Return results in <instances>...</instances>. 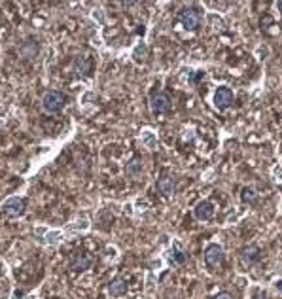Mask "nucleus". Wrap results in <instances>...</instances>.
Listing matches in <instances>:
<instances>
[{"label": "nucleus", "mask_w": 282, "mask_h": 299, "mask_svg": "<svg viewBox=\"0 0 282 299\" xmlns=\"http://www.w3.org/2000/svg\"><path fill=\"white\" fill-rule=\"evenodd\" d=\"M193 214H195V218L201 221H208L212 220V216H214V205H212L210 201H201L195 205V208H193Z\"/></svg>", "instance_id": "nucleus-9"}, {"label": "nucleus", "mask_w": 282, "mask_h": 299, "mask_svg": "<svg viewBox=\"0 0 282 299\" xmlns=\"http://www.w3.org/2000/svg\"><path fill=\"white\" fill-rule=\"evenodd\" d=\"M212 299H235V297H233V293H229V292H220V293H216Z\"/></svg>", "instance_id": "nucleus-16"}, {"label": "nucleus", "mask_w": 282, "mask_h": 299, "mask_svg": "<svg viewBox=\"0 0 282 299\" xmlns=\"http://www.w3.org/2000/svg\"><path fill=\"white\" fill-rule=\"evenodd\" d=\"M142 170H144V165H142V161L138 159V157H135V159H131V161L127 163V167H125V175L129 176V178H138V176L142 175Z\"/></svg>", "instance_id": "nucleus-13"}, {"label": "nucleus", "mask_w": 282, "mask_h": 299, "mask_svg": "<svg viewBox=\"0 0 282 299\" xmlns=\"http://www.w3.org/2000/svg\"><path fill=\"white\" fill-rule=\"evenodd\" d=\"M257 193L254 188H243V191H241V199H243L244 203H248V205H254V203H257Z\"/></svg>", "instance_id": "nucleus-14"}, {"label": "nucleus", "mask_w": 282, "mask_h": 299, "mask_svg": "<svg viewBox=\"0 0 282 299\" xmlns=\"http://www.w3.org/2000/svg\"><path fill=\"white\" fill-rule=\"evenodd\" d=\"M235 103V95L229 87H218L216 93H214V104L218 108H229L231 104Z\"/></svg>", "instance_id": "nucleus-7"}, {"label": "nucleus", "mask_w": 282, "mask_h": 299, "mask_svg": "<svg viewBox=\"0 0 282 299\" xmlns=\"http://www.w3.org/2000/svg\"><path fill=\"white\" fill-rule=\"evenodd\" d=\"M64 104H66V95L57 91V89L48 91L42 98V108L48 114H59L64 108Z\"/></svg>", "instance_id": "nucleus-1"}, {"label": "nucleus", "mask_w": 282, "mask_h": 299, "mask_svg": "<svg viewBox=\"0 0 282 299\" xmlns=\"http://www.w3.org/2000/svg\"><path fill=\"white\" fill-rule=\"evenodd\" d=\"M225 260V254H224V248L220 246V244H208L205 250V263L210 269H216L224 263Z\"/></svg>", "instance_id": "nucleus-4"}, {"label": "nucleus", "mask_w": 282, "mask_h": 299, "mask_svg": "<svg viewBox=\"0 0 282 299\" xmlns=\"http://www.w3.org/2000/svg\"><path fill=\"white\" fill-rule=\"evenodd\" d=\"M276 8H278V12L282 13V0H280V2H276Z\"/></svg>", "instance_id": "nucleus-19"}, {"label": "nucleus", "mask_w": 282, "mask_h": 299, "mask_svg": "<svg viewBox=\"0 0 282 299\" xmlns=\"http://www.w3.org/2000/svg\"><path fill=\"white\" fill-rule=\"evenodd\" d=\"M275 286H276V290H280V292H282V280H276Z\"/></svg>", "instance_id": "nucleus-18"}, {"label": "nucleus", "mask_w": 282, "mask_h": 299, "mask_svg": "<svg viewBox=\"0 0 282 299\" xmlns=\"http://www.w3.org/2000/svg\"><path fill=\"white\" fill-rule=\"evenodd\" d=\"M260 260H262V248L257 246V244H246V246L241 250V263H243L244 267L256 265Z\"/></svg>", "instance_id": "nucleus-5"}, {"label": "nucleus", "mask_w": 282, "mask_h": 299, "mask_svg": "<svg viewBox=\"0 0 282 299\" xmlns=\"http://www.w3.org/2000/svg\"><path fill=\"white\" fill-rule=\"evenodd\" d=\"M150 106H152V112L154 114H169L171 112V108H173V103H171V97H169V93H154L152 95V103H150Z\"/></svg>", "instance_id": "nucleus-3"}, {"label": "nucleus", "mask_w": 282, "mask_h": 299, "mask_svg": "<svg viewBox=\"0 0 282 299\" xmlns=\"http://www.w3.org/2000/svg\"><path fill=\"white\" fill-rule=\"evenodd\" d=\"M91 263H93V260H91L87 254L78 252L70 261V269L74 271V273H84V271H87V269L91 267Z\"/></svg>", "instance_id": "nucleus-10"}, {"label": "nucleus", "mask_w": 282, "mask_h": 299, "mask_svg": "<svg viewBox=\"0 0 282 299\" xmlns=\"http://www.w3.org/2000/svg\"><path fill=\"white\" fill-rule=\"evenodd\" d=\"M91 68H93V61L91 57H78L76 63H74V70L78 72V76H89Z\"/></svg>", "instance_id": "nucleus-12"}, {"label": "nucleus", "mask_w": 282, "mask_h": 299, "mask_svg": "<svg viewBox=\"0 0 282 299\" xmlns=\"http://www.w3.org/2000/svg\"><path fill=\"white\" fill-rule=\"evenodd\" d=\"M155 188H157V191H159L163 197H171L174 193V189H176V186H174V178L169 175V172H163V175L157 178Z\"/></svg>", "instance_id": "nucleus-8"}, {"label": "nucleus", "mask_w": 282, "mask_h": 299, "mask_svg": "<svg viewBox=\"0 0 282 299\" xmlns=\"http://www.w3.org/2000/svg\"><path fill=\"white\" fill-rule=\"evenodd\" d=\"M201 78H205V72H203V70H199L197 74H195V78H193V84H197V82Z\"/></svg>", "instance_id": "nucleus-17"}, {"label": "nucleus", "mask_w": 282, "mask_h": 299, "mask_svg": "<svg viewBox=\"0 0 282 299\" xmlns=\"http://www.w3.org/2000/svg\"><path fill=\"white\" fill-rule=\"evenodd\" d=\"M27 210V199H21V197H10L2 203V212L8 216V218H19V216L25 214Z\"/></svg>", "instance_id": "nucleus-2"}, {"label": "nucleus", "mask_w": 282, "mask_h": 299, "mask_svg": "<svg viewBox=\"0 0 282 299\" xmlns=\"http://www.w3.org/2000/svg\"><path fill=\"white\" fill-rule=\"evenodd\" d=\"M127 280L122 279V277H118V279L110 280L108 284V293L112 295V297H122V295H125L127 293Z\"/></svg>", "instance_id": "nucleus-11"}, {"label": "nucleus", "mask_w": 282, "mask_h": 299, "mask_svg": "<svg viewBox=\"0 0 282 299\" xmlns=\"http://www.w3.org/2000/svg\"><path fill=\"white\" fill-rule=\"evenodd\" d=\"M180 21H182V27L186 31H197V27L201 25V15L195 8H186L180 13Z\"/></svg>", "instance_id": "nucleus-6"}, {"label": "nucleus", "mask_w": 282, "mask_h": 299, "mask_svg": "<svg viewBox=\"0 0 282 299\" xmlns=\"http://www.w3.org/2000/svg\"><path fill=\"white\" fill-rule=\"evenodd\" d=\"M173 261H174V263H184V261H186V254L182 252V248H180L178 244H174Z\"/></svg>", "instance_id": "nucleus-15"}]
</instances>
